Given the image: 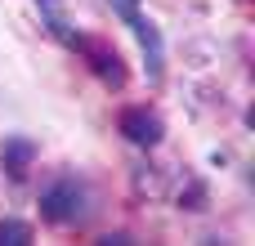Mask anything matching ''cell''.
Returning <instances> with one entry per match:
<instances>
[{"instance_id":"obj_1","label":"cell","mask_w":255,"mask_h":246,"mask_svg":"<svg viewBox=\"0 0 255 246\" xmlns=\"http://www.w3.org/2000/svg\"><path fill=\"white\" fill-rule=\"evenodd\" d=\"M40 215H45L49 224H58V229L81 224V220H85V188H81L72 175L54 179V184L40 193Z\"/></svg>"},{"instance_id":"obj_2","label":"cell","mask_w":255,"mask_h":246,"mask_svg":"<svg viewBox=\"0 0 255 246\" xmlns=\"http://www.w3.org/2000/svg\"><path fill=\"white\" fill-rule=\"evenodd\" d=\"M117 13L134 27V36H139V45H143V54H148V76L157 81V76H161V36H157V27L134 9V0H117Z\"/></svg>"},{"instance_id":"obj_3","label":"cell","mask_w":255,"mask_h":246,"mask_svg":"<svg viewBox=\"0 0 255 246\" xmlns=\"http://www.w3.org/2000/svg\"><path fill=\"white\" fill-rule=\"evenodd\" d=\"M121 134H126L130 143H139V148H157L161 134H166V125H161V117L148 112V108H126V112H121Z\"/></svg>"},{"instance_id":"obj_4","label":"cell","mask_w":255,"mask_h":246,"mask_svg":"<svg viewBox=\"0 0 255 246\" xmlns=\"http://www.w3.org/2000/svg\"><path fill=\"white\" fill-rule=\"evenodd\" d=\"M31 157H36V143H31V139H22V134L4 139V148H0V161H4V170H9L13 179H22V175H27Z\"/></svg>"},{"instance_id":"obj_5","label":"cell","mask_w":255,"mask_h":246,"mask_svg":"<svg viewBox=\"0 0 255 246\" xmlns=\"http://www.w3.org/2000/svg\"><path fill=\"white\" fill-rule=\"evenodd\" d=\"M85 54H90L94 72H99V76H103L108 85H126V67H121L117 49H108V45H85Z\"/></svg>"},{"instance_id":"obj_6","label":"cell","mask_w":255,"mask_h":246,"mask_svg":"<svg viewBox=\"0 0 255 246\" xmlns=\"http://www.w3.org/2000/svg\"><path fill=\"white\" fill-rule=\"evenodd\" d=\"M31 242V224L22 220H0V246H22Z\"/></svg>"},{"instance_id":"obj_7","label":"cell","mask_w":255,"mask_h":246,"mask_svg":"<svg viewBox=\"0 0 255 246\" xmlns=\"http://www.w3.org/2000/svg\"><path fill=\"white\" fill-rule=\"evenodd\" d=\"M45 4H54V0H45Z\"/></svg>"},{"instance_id":"obj_8","label":"cell","mask_w":255,"mask_h":246,"mask_svg":"<svg viewBox=\"0 0 255 246\" xmlns=\"http://www.w3.org/2000/svg\"><path fill=\"white\" fill-rule=\"evenodd\" d=\"M112 4H117V0H112Z\"/></svg>"}]
</instances>
